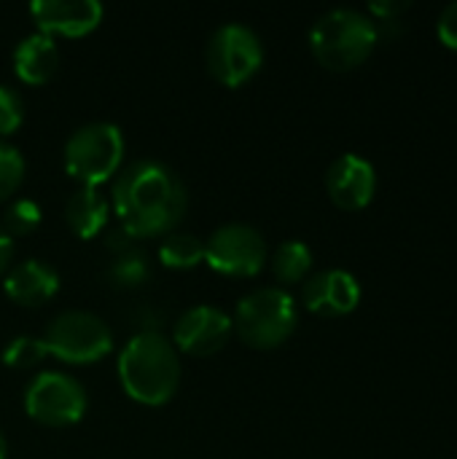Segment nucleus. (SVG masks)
<instances>
[{
  "label": "nucleus",
  "mask_w": 457,
  "mask_h": 459,
  "mask_svg": "<svg viewBox=\"0 0 457 459\" xmlns=\"http://www.w3.org/2000/svg\"><path fill=\"white\" fill-rule=\"evenodd\" d=\"M189 207L180 178L156 159L127 164L113 183V212L119 226L135 239L167 237L183 221Z\"/></svg>",
  "instance_id": "obj_1"
},
{
  "label": "nucleus",
  "mask_w": 457,
  "mask_h": 459,
  "mask_svg": "<svg viewBox=\"0 0 457 459\" xmlns=\"http://www.w3.org/2000/svg\"><path fill=\"white\" fill-rule=\"evenodd\" d=\"M119 379L124 393L143 406H164L180 385L178 350L159 331H140L119 355Z\"/></svg>",
  "instance_id": "obj_2"
},
{
  "label": "nucleus",
  "mask_w": 457,
  "mask_h": 459,
  "mask_svg": "<svg viewBox=\"0 0 457 459\" xmlns=\"http://www.w3.org/2000/svg\"><path fill=\"white\" fill-rule=\"evenodd\" d=\"M377 38L380 30L372 16L356 8H334L312 24L310 48L323 67L345 73L369 59Z\"/></svg>",
  "instance_id": "obj_3"
},
{
  "label": "nucleus",
  "mask_w": 457,
  "mask_h": 459,
  "mask_svg": "<svg viewBox=\"0 0 457 459\" xmlns=\"http://www.w3.org/2000/svg\"><path fill=\"white\" fill-rule=\"evenodd\" d=\"M299 323V309L283 288H261L248 293L232 317L242 344L250 350H275L291 339Z\"/></svg>",
  "instance_id": "obj_4"
},
{
  "label": "nucleus",
  "mask_w": 457,
  "mask_h": 459,
  "mask_svg": "<svg viewBox=\"0 0 457 459\" xmlns=\"http://www.w3.org/2000/svg\"><path fill=\"white\" fill-rule=\"evenodd\" d=\"M124 134L116 124L94 121L78 126L65 143V172L86 188H97L121 172Z\"/></svg>",
  "instance_id": "obj_5"
},
{
  "label": "nucleus",
  "mask_w": 457,
  "mask_h": 459,
  "mask_svg": "<svg viewBox=\"0 0 457 459\" xmlns=\"http://www.w3.org/2000/svg\"><path fill=\"white\" fill-rule=\"evenodd\" d=\"M207 70L210 75L229 86L237 89L242 83H248L264 65V46L259 40V35L245 27V24H224L210 35L207 43Z\"/></svg>",
  "instance_id": "obj_6"
},
{
  "label": "nucleus",
  "mask_w": 457,
  "mask_h": 459,
  "mask_svg": "<svg viewBox=\"0 0 457 459\" xmlns=\"http://www.w3.org/2000/svg\"><path fill=\"white\" fill-rule=\"evenodd\" d=\"M46 352L62 363H97L113 347L110 328L89 312H62L51 320L43 336Z\"/></svg>",
  "instance_id": "obj_7"
},
{
  "label": "nucleus",
  "mask_w": 457,
  "mask_h": 459,
  "mask_svg": "<svg viewBox=\"0 0 457 459\" xmlns=\"http://www.w3.org/2000/svg\"><path fill=\"white\" fill-rule=\"evenodd\" d=\"M24 411L30 420L46 428H67L75 425L86 411V393L83 387L59 371L38 374L24 395Z\"/></svg>",
  "instance_id": "obj_8"
},
{
  "label": "nucleus",
  "mask_w": 457,
  "mask_h": 459,
  "mask_svg": "<svg viewBox=\"0 0 457 459\" xmlns=\"http://www.w3.org/2000/svg\"><path fill=\"white\" fill-rule=\"evenodd\" d=\"M205 261L224 277H256L267 264V245L253 226L226 223L205 242Z\"/></svg>",
  "instance_id": "obj_9"
},
{
  "label": "nucleus",
  "mask_w": 457,
  "mask_h": 459,
  "mask_svg": "<svg viewBox=\"0 0 457 459\" xmlns=\"http://www.w3.org/2000/svg\"><path fill=\"white\" fill-rule=\"evenodd\" d=\"M234 333L232 317L215 307H194L175 323V350L191 358H210L221 352Z\"/></svg>",
  "instance_id": "obj_10"
},
{
  "label": "nucleus",
  "mask_w": 457,
  "mask_h": 459,
  "mask_svg": "<svg viewBox=\"0 0 457 459\" xmlns=\"http://www.w3.org/2000/svg\"><path fill=\"white\" fill-rule=\"evenodd\" d=\"M30 13L38 32L48 38H83L102 22V5L97 0H35Z\"/></svg>",
  "instance_id": "obj_11"
},
{
  "label": "nucleus",
  "mask_w": 457,
  "mask_h": 459,
  "mask_svg": "<svg viewBox=\"0 0 457 459\" xmlns=\"http://www.w3.org/2000/svg\"><path fill=\"white\" fill-rule=\"evenodd\" d=\"M326 191L331 202L342 210H364L377 191L374 164L358 153L339 156L326 172Z\"/></svg>",
  "instance_id": "obj_12"
},
{
  "label": "nucleus",
  "mask_w": 457,
  "mask_h": 459,
  "mask_svg": "<svg viewBox=\"0 0 457 459\" xmlns=\"http://www.w3.org/2000/svg\"><path fill=\"white\" fill-rule=\"evenodd\" d=\"M304 307L318 317H345L361 301L358 280L345 269H329L304 282Z\"/></svg>",
  "instance_id": "obj_13"
},
{
  "label": "nucleus",
  "mask_w": 457,
  "mask_h": 459,
  "mask_svg": "<svg viewBox=\"0 0 457 459\" xmlns=\"http://www.w3.org/2000/svg\"><path fill=\"white\" fill-rule=\"evenodd\" d=\"M5 296L19 304V307H43L46 301H51L59 290V274L43 264V261H22L13 269H8L5 280H3Z\"/></svg>",
  "instance_id": "obj_14"
},
{
  "label": "nucleus",
  "mask_w": 457,
  "mask_h": 459,
  "mask_svg": "<svg viewBox=\"0 0 457 459\" xmlns=\"http://www.w3.org/2000/svg\"><path fill=\"white\" fill-rule=\"evenodd\" d=\"M57 67H59V48L54 38L35 32L19 40L13 51V73L22 83L43 86L46 81L54 78Z\"/></svg>",
  "instance_id": "obj_15"
},
{
  "label": "nucleus",
  "mask_w": 457,
  "mask_h": 459,
  "mask_svg": "<svg viewBox=\"0 0 457 459\" xmlns=\"http://www.w3.org/2000/svg\"><path fill=\"white\" fill-rule=\"evenodd\" d=\"M65 221L70 231L81 239H94L108 226V199L97 188L81 186L70 194L65 207Z\"/></svg>",
  "instance_id": "obj_16"
},
{
  "label": "nucleus",
  "mask_w": 457,
  "mask_h": 459,
  "mask_svg": "<svg viewBox=\"0 0 457 459\" xmlns=\"http://www.w3.org/2000/svg\"><path fill=\"white\" fill-rule=\"evenodd\" d=\"M272 269H275V277H277L283 285L302 282V280L310 274V269H312V250H310L304 242H299V239L283 242V245L275 250Z\"/></svg>",
  "instance_id": "obj_17"
},
{
  "label": "nucleus",
  "mask_w": 457,
  "mask_h": 459,
  "mask_svg": "<svg viewBox=\"0 0 457 459\" xmlns=\"http://www.w3.org/2000/svg\"><path fill=\"white\" fill-rule=\"evenodd\" d=\"M159 261L167 269H194L205 261V242L194 234H167L159 245Z\"/></svg>",
  "instance_id": "obj_18"
},
{
  "label": "nucleus",
  "mask_w": 457,
  "mask_h": 459,
  "mask_svg": "<svg viewBox=\"0 0 457 459\" xmlns=\"http://www.w3.org/2000/svg\"><path fill=\"white\" fill-rule=\"evenodd\" d=\"M148 277H151V261L140 247L116 255L108 266V282L113 288H121V290L140 288L148 282Z\"/></svg>",
  "instance_id": "obj_19"
},
{
  "label": "nucleus",
  "mask_w": 457,
  "mask_h": 459,
  "mask_svg": "<svg viewBox=\"0 0 457 459\" xmlns=\"http://www.w3.org/2000/svg\"><path fill=\"white\" fill-rule=\"evenodd\" d=\"M40 207L32 199H16L3 215V231L13 237H27L40 226Z\"/></svg>",
  "instance_id": "obj_20"
},
{
  "label": "nucleus",
  "mask_w": 457,
  "mask_h": 459,
  "mask_svg": "<svg viewBox=\"0 0 457 459\" xmlns=\"http://www.w3.org/2000/svg\"><path fill=\"white\" fill-rule=\"evenodd\" d=\"M46 344L43 339H32V336H16L8 342V347L3 350V363L8 368H32L46 358Z\"/></svg>",
  "instance_id": "obj_21"
},
{
  "label": "nucleus",
  "mask_w": 457,
  "mask_h": 459,
  "mask_svg": "<svg viewBox=\"0 0 457 459\" xmlns=\"http://www.w3.org/2000/svg\"><path fill=\"white\" fill-rule=\"evenodd\" d=\"M24 156L13 145L0 143V202L19 191V186L24 183Z\"/></svg>",
  "instance_id": "obj_22"
},
{
  "label": "nucleus",
  "mask_w": 457,
  "mask_h": 459,
  "mask_svg": "<svg viewBox=\"0 0 457 459\" xmlns=\"http://www.w3.org/2000/svg\"><path fill=\"white\" fill-rule=\"evenodd\" d=\"M24 121V100L16 89L0 86V137L13 134Z\"/></svg>",
  "instance_id": "obj_23"
},
{
  "label": "nucleus",
  "mask_w": 457,
  "mask_h": 459,
  "mask_svg": "<svg viewBox=\"0 0 457 459\" xmlns=\"http://www.w3.org/2000/svg\"><path fill=\"white\" fill-rule=\"evenodd\" d=\"M436 32H439V40H442L447 48L457 51V0L455 3H450V5L442 11V16H439V22H436Z\"/></svg>",
  "instance_id": "obj_24"
},
{
  "label": "nucleus",
  "mask_w": 457,
  "mask_h": 459,
  "mask_svg": "<svg viewBox=\"0 0 457 459\" xmlns=\"http://www.w3.org/2000/svg\"><path fill=\"white\" fill-rule=\"evenodd\" d=\"M105 247L113 253V255H121V253H129L135 250V237L129 231H124L121 226H113L105 231Z\"/></svg>",
  "instance_id": "obj_25"
},
{
  "label": "nucleus",
  "mask_w": 457,
  "mask_h": 459,
  "mask_svg": "<svg viewBox=\"0 0 457 459\" xmlns=\"http://www.w3.org/2000/svg\"><path fill=\"white\" fill-rule=\"evenodd\" d=\"M409 8V3H388V0H380V3H372L369 5V11L374 13V16H380V19H393V16H401L404 11Z\"/></svg>",
  "instance_id": "obj_26"
},
{
  "label": "nucleus",
  "mask_w": 457,
  "mask_h": 459,
  "mask_svg": "<svg viewBox=\"0 0 457 459\" xmlns=\"http://www.w3.org/2000/svg\"><path fill=\"white\" fill-rule=\"evenodd\" d=\"M11 261H13V239L0 229V274L8 272Z\"/></svg>",
  "instance_id": "obj_27"
},
{
  "label": "nucleus",
  "mask_w": 457,
  "mask_h": 459,
  "mask_svg": "<svg viewBox=\"0 0 457 459\" xmlns=\"http://www.w3.org/2000/svg\"><path fill=\"white\" fill-rule=\"evenodd\" d=\"M8 457V441H5V436L0 433V459Z\"/></svg>",
  "instance_id": "obj_28"
}]
</instances>
